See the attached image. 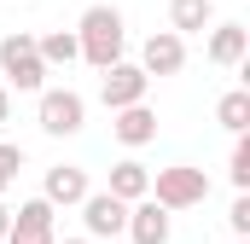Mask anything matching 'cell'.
<instances>
[{"label": "cell", "instance_id": "obj_23", "mask_svg": "<svg viewBox=\"0 0 250 244\" xmlns=\"http://www.w3.org/2000/svg\"><path fill=\"white\" fill-rule=\"evenodd\" d=\"M53 244H93V239H53Z\"/></svg>", "mask_w": 250, "mask_h": 244}, {"label": "cell", "instance_id": "obj_21", "mask_svg": "<svg viewBox=\"0 0 250 244\" xmlns=\"http://www.w3.org/2000/svg\"><path fill=\"white\" fill-rule=\"evenodd\" d=\"M12 122V87H0V128Z\"/></svg>", "mask_w": 250, "mask_h": 244}, {"label": "cell", "instance_id": "obj_16", "mask_svg": "<svg viewBox=\"0 0 250 244\" xmlns=\"http://www.w3.org/2000/svg\"><path fill=\"white\" fill-rule=\"evenodd\" d=\"M12 227H41V233H59V209H53L47 198H29V203H18V209H12Z\"/></svg>", "mask_w": 250, "mask_h": 244}, {"label": "cell", "instance_id": "obj_17", "mask_svg": "<svg viewBox=\"0 0 250 244\" xmlns=\"http://www.w3.org/2000/svg\"><path fill=\"white\" fill-rule=\"evenodd\" d=\"M227 181H233V192H250V134H233V157H227Z\"/></svg>", "mask_w": 250, "mask_h": 244}, {"label": "cell", "instance_id": "obj_8", "mask_svg": "<svg viewBox=\"0 0 250 244\" xmlns=\"http://www.w3.org/2000/svg\"><path fill=\"white\" fill-rule=\"evenodd\" d=\"M140 70H146V76H181V70H187V35L151 29L146 47H140Z\"/></svg>", "mask_w": 250, "mask_h": 244}, {"label": "cell", "instance_id": "obj_24", "mask_svg": "<svg viewBox=\"0 0 250 244\" xmlns=\"http://www.w3.org/2000/svg\"><path fill=\"white\" fill-rule=\"evenodd\" d=\"M239 244H245V239H239Z\"/></svg>", "mask_w": 250, "mask_h": 244}, {"label": "cell", "instance_id": "obj_1", "mask_svg": "<svg viewBox=\"0 0 250 244\" xmlns=\"http://www.w3.org/2000/svg\"><path fill=\"white\" fill-rule=\"evenodd\" d=\"M76 41H82V59L93 64V70H105V64H117L123 59V47H128V23H123V12L117 6H87L82 12V23H76Z\"/></svg>", "mask_w": 250, "mask_h": 244}, {"label": "cell", "instance_id": "obj_14", "mask_svg": "<svg viewBox=\"0 0 250 244\" xmlns=\"http://www.w3.org/2000/svg\"><path fill=\"white\" fill-rule=\"evenodd\" d=\"M35 47H41V59H47V70H70V64L82 59V41H76V29H53V35H35Z\"/></svg>", "mask_w": 250, "mask_h": 244}, {"label": "cell", "instance_id": "obj_13", "mask_svg": "<svg viewBox=\"0 0 250 244\" xmlns=\"http://www.w3.org/2000/svg\"><path fill=\"white\" fill-rule=\"evenodd\" d=\"M105 192H117L123 203H134V198H146V192H151V169H146V163H134V157H123V163L111 169V186H105Z\"/></svg>", "mask_w": 250, "mask_h": 244}, {"label": "cell", "instance_id": "obj_2", "mask_svg": "<svg viewBox=\"0 0 250 244\" xmlns=\"http://www.w3.org/2000/svg\"><path fill=\"white\" fill-rule=\"evenodd\" d=\"M0 76H6V87L12 93H41L47 87V59H41V47H35V35L29 29H12V35H0Z\"/></svg>", "mask_w": 250, "mask_h": 244}, {"label": "cell", "instance_id": "obj_18", "mask_svg": "<svg viewBox=\"0 0 250 244\" xmlns=\"http://www.w3.org/2000/svg\"><path fill=\"white\" fill-rule=\"evenodd\" d=\"M18 169H23V145H6V140H0V198L12 192V181H18Z\"/></svg>", "mask_w": 250, "mask_h": 244}, {"label": "cell", "instance_id": "obj_7", "mask_svg": "<svg viewBox=\"0 0 250 244\" xmlns=\"http://www.w3.org/2000/svg\"><path fill=\"white\" fill-rule=\"evenodd\" d=\"M134 244H169V233H175V209H163L151 192L146 198H134L128 203V227H123Z\"/></svg>", "mask_w": 250, "mask_h": 244}, {"label": "cell", "instance_id": "obj_3", "mask_svg": "<svg viewBox=\"0 0 250 244\" xmlns=\"http://www.w3.org/2000/svg\"><path fill=\"white\" fill-rule=\"evenodd\" d=\"M151 198H157L163 209H198V203L209 198V175L192 169V163H169V169L151 175Z\"/></svg>", "mask_w": 250, "mask_h": 244}, {"label": "cell", "instance_id": "obj_15", "mask_svg": "<svg viewBox=\"0 0 250 244\" xmlns=\"http://www.w3.org/2000/svg\"><path fill=\"white\" fill-rule=\"evenodd\" d=\"M215 122H221L227 134H250V87H233V93H221V105H215Z\"/></svg>", "mask_w": 250, "mask_h": 244}, {"label": "cell", "instance_id": "obj_19", "mask_svg": "<svg viewBox=\"0 0 250 244\" xmlns=\"http://www.w3.org/2000/svg\"><path fill=\"white\" fill-rule=\"evenodd\" d=\"M227 227H233V239H250V192L233 198V209H227Z\"/></svg>", "mask_w": 250, "mask_h": 244}, {"label": "cell", "instance_id": "obj_10", "mask_svg": "<svg viewBox=\"0 0 250 244\" xmlns=\"http://www.w3.org/2000/svg\"><path fill=\"white\" fill-rule=\"evenodd\" d=\"M250 53V29L245 23H209V35H204V59L221 64V70H239Z\"/></svg>", "mask_w": 250, "mask_h": 244}, {"label": "cell", "instance_id": "obj_22", "mask_svg": "<svg viewBox=\"0 0 250 244\" xmlns=\"http://www.w3.org/2000/svg\"><path fill=\"white\" fill-rule=\"evenodd\" d=\"M6 227H12V209H6V198H0V239H6Z\"/></svg>", "mask_w": 250, "mask_h": 244}, {"label": "cell", "instance_id": "obj_9", "mask_svg": "<svg viewBox=\"0 0 250 244\" xmlns=\"http://www.w3.org/2000/svg\"><path fill=\"white\" fill-rule=\"evenodd\" d=\"M87 192H93V186H87V169H82V163H53L47 181H41V198H47L53 209H76Z\"/></svg>", "mask_w": 250, "mask_h": 244}, {"label": "cell", "instance_id": "obj_11", "mask_svg": "<svg viewBox=\"0 0 250 244\" xmlns=\"http://www.w3.org/2000/svg\"><path fill=\"white\" fill-rule=\"evenodd\" d=\"M111 134L123 140L128 151H134V145H151V140H157V111H151L146 99H140V105H123V111H111Z\"/></svg>", "mask_w": 250, "mask_h": 244}, {"label": "cell", "instance_id": "obj_6", "mask_svg": "<svg viewBox=\"0 0 250 244\" xmlns=\"http://www.w3.org/2000/svg\"><path fill=\"white\" fill-rule=\"evenodd\" d=\"M76 209H82L87 239H123V227H128V203L117 198V192H87Z\"/></svg>", "mask_w": 250, "mask_h": 244}, {"label": "cell", "instance_id": "obj_4", "mask_svg": "<svg viewBox=\"0 0 250 244\" xmlns=\"http://www.w3.org/2000/svg\"><path fill=\"white\" fill-rule=\"evenodd\" d=\"M35 117H41V134L70 140V134H82V128H87V99H82L76 87H41Z\"/></svg>", "mask_w": 250, "mask_h": 244}, {"label": "cell", "instance_id": "obj_5", "mask_svg": "<svg viewBox=\"0 0 250 244\" xmlns=\"http://www.w3.org/2000/svg\"><path fill=\"white\" fill-rule=\"evenodd\" d=\"M146 93H151V76H146L140 64H128V59L105 64V81H99V99H105V111H123V105H140Z\"/></svg>", "mask_w": 250, "mask_h": 244}, {"label": "cell", "instance_id": "obj_20", "mask_svg": "<svg viewBox=\"0 0 250 244\" xmlns=\"http://www.w3.org/2000/svg\"><path fill=\"white\" fill-rule=\"evenodd\" d=\"M59 233H41V227H6V239L0 244H53Z\"/></svg>", "mask_w": 250, "mask_h": 244}, {"label": "cell", "instance_id": "obj_12", "mask_svg": "<svg viewBox=\"0 0 250 244\" xmlns=\"http://www.w3.org/2000/svg\"><path fill=\"white\" fill-rule=\"evenodd\" d=\"M215 23V0H169V29L175 35H204Z\"/></svg>", "mask_w": 250, "mask_h": 244}]
</instances>
